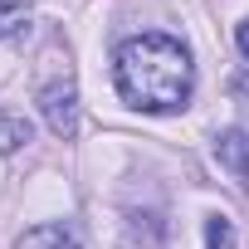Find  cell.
I'll return each mask as SVG.
<instances>
[{
    "label": "cell",
    "mask_w": 249,
    "mask_h": 249,
    "mask_svg": "<svg viewBox=\"0 0 249 249\" xmlns=\"http://www.w3.org/2000/svg\"><path fill=\"white\" fill-rule=\"evenodd\" d=\"M117 93L137 112H181L196 93V64L191 49L171 35H132L117 44L112 59Z\"/></svg>",
    "instance_id": "obj_1"
},
{
    "label": "cell",
    "mask_w": 249,
    "mask_h": 249,
    "mask_svg": "<svg viewBox=\"0 0 249 249\" xmlns=\"http://www.w3.org/2000/svg\"><path fill=\"white\" fill-rule=\"evenodd\" d=\"M39 112H44V122H49L54 137L73 142V137H78V83H73L69 73L54 78V83H44V88H39Z\"/></svg>",
    "instance_id": "obj_2"
},
{
    "label": "cell",
    "mask_w": 249,
    "mask_h": 249,
    "mask_svg": "<svg viewBox=\"0 0 249 249\" xmlns=\"http://www.w3.org/2000/svg\"><path fill=\"white\" fill-rule=\"evenodd\" d=\"M215 161H220V171H230L249 191V127H225L215 137Z\"/></svg>",
    "instance_id": "obj_3"
},
{
    "label": "cell",
    "mask_w": 249,
    "mask_h": 249,
    "mask_svg": "<svg viewBox=\"0 0 249 249\" xmlns=\"http://www.w3.org/2000/svg\"><path fill=\"white\" fill-rule=\"evenodd\" d=\"M15 249H83V239H78V230H73V225L49 220V225L25 230V234L15 239Z\"/></svg>",
    "instance_id": "obj_4"
},
{
    "label": "cell",
    "mask_w": 249,
    "mask_h": 249,
    "mask_svg": "<svg viewBox=\"0 0 249 249\" xmlns=\"http://www.w3.org/2000/svg\"><path fill=\"white\" fill-rule=\"evenodd\" d=\"M35 142V127L20 117V112H5L0 107V152H20V147H30Z\"/></svg>",
    "instance_id": "obj_5"
},
{
    "label": "cell",
    "mask_w": 249,
    "mask_h": 249,
    "mask_svg": "<svg viewBox=\"0 0 249 249\" xmlns=\"http://www.w3.org/2000/svg\"><path fill=\"white\" fill-rule=\"evenodd\" d=\"M30 0H0V39H10L15 30H25V20H30Z\"/></svg>",
    "instance_id": "obj_6"
},
{
    "label": "cell",
    "mask_w": 249,
    "mask_h": 249,
    "mask_svg": "<svg viewBox=\"0 0 249 249\" xmlns=\"http://www.w3.org/2000/svg\"><path fill=\"white\" fill-rule=\"evenodd\" d=\"M205 249H234V220L230 215H205Z\"/></svg>",
    "instance_id": "obj_7"
},
{
    "label": "cell",
    "mask_w": 249,
    "mask_h": 249,
    "mask_svg": "<svg viewBox=\"0 0 249 249\" xmlns=\"http://www.w3.org/2000/svg\"><path fill=\"white\" fill-rule=\"evenodd\" d=\"M234 44H239V54L249 59V20H239V30H234Z\"/></svg>",
    "instance_id": "obj_8"
}]
</instances>
